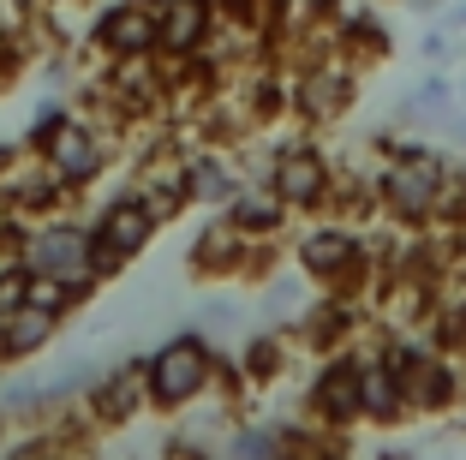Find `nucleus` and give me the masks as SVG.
Wrapping results in <instances>:
<instances>
[{"mask_svg":"<svg viewBox=\"0 0 466 460\" xmlns=\"http://www.w3.org/2000/svg\"><path fill=\"white\" fill-rule=\"evenodd\" d=\"M288 251L293 263L305 270V281L323 287V293H359L370 299V281H377V251H370V233L359 221L335 216H305V228L288 233Z\"/></svg>","mask_w":466,"mask_h":460,"instance_id":"nucleus-1","label":"nucleus"},{"mask_svg":"<svg viewBox=\"0 0 466 460\" xmlns=\"http://www.w3.org/2000/svg\"><path fill=\"white\" fill-rule=\"evenodd\" d=\"M228 353L204 335V329H179L162 347L144 353V389H150V413L156 419H186L192 406L216 401V383Z\"/></svg>","mask_w":466,"mask_h":460,"instance_id":"nucleus-2","label":"nucleus"},{"mask_svg":"<svg viewBox=\"0 0 466 460\" xmlns=\"http://www.w3.org/2000/svg\"><path fill=\"white\" fill-rule=\"evenodd\" d=\"M18 258H25L30 275H48V281H60L78 305H90V299L108 287V270H102L96 258V240H90V221L72 216V210H55V216H36L25 228V240H18Z\"/></svg>","mask_w":466,"mask_h":460,"instance_id":"nucleus-3","label":"nucleus"},{"mask_svg":"<svg viewBox=\"0 0 466 460\" xmlns=\"http://www.w3.org/2000/svg\"><path fill=\"white\" fill-rule=\"evenodd\" d=\"M281 78H288V120L299 132H329V126H341L353 114L365 66H353L341 48H323V55L293 60Z\"/></svg>","mask_w":466,"mask_h":460,"instance_id":"nucleus-4","label":"nucleus"},{"mask_svg":"<svg viewBox=\"0 0 466 460\" xmlns=\"http://www.w3.org/2000/svg\"><path fill=\"white\" fill-rule=\"evenodd\" d=\"M263 186L293 210V221L323 216L329 198H335V149L317 144V132L269 138V179Z\"/></svg>","mask_w":466,"mask_h":460,"instance_id":"nucleus-5","label":"nucleus"},{"mask_svg":"<svg viewBox=\"0 0 466 460\" xmlns=\"http://www.w3.org/2000/svg\"><path fill=\"white\" fill-rule=\"evenodd\" d=\"M192 275L204 287H246V281H263V275L281 263V240H246L221 210H209V221L198 228L192 251H186Z\"/></svg>","mask_w":466,"mask_h":460,"instance_id":"nucleus-6","label":"nucleus"},{"mask_svg":"<svg viewBox=\"0 0 466 460\" xmlns=\"http://www.w3.org/2000/svg\"><path fill=\"white\" fill-rule=\"evenodd\" d=\"M156 233H162V221L144 210V198H137L132 186H114L108 198L90 210V240H96V258H102V270H108V281L150 251Z\"/></svg>","mask_w":466,"mask_h":460,"instance_id":"nucleus-7","label":"nucleus"},{"mask_svg":"<svg viewBox=\"0 0 466 460\" xmlns=\"http://www.w3.org/2000/svg\"><path fill=\"white\" fill-rule=\"evenodd\" d=\"M299 413L323 431H359L365 424V406H359V353L353 347H335V353H317L311 377H305L299 394Z\"/></svg>","mask_w":466,"mask_h":460,"instance_id":"nucleus-8","label":"nucleus"},{"mask_svg":"<svg viewBox=\"0 0 466 460\" xmlns=\"http://www.w3.org/2000/svg\"><path fill=\"white\" fill-rule=\"evenodd\" d=\"M84 48H96V60L114 55H162V0H102Z\"/></svg>","mask_w":466,"mask_h":460,"instance_id":"nucleus-9","label":"nucleus"},{"mask_svg":"<svg viewBox=\"0 0 466 460\" xmlns=\"http://www.w3.org/2000/svg\"><path fill=\"white\" fill-rule=\"evenodd\" d=\"M90 431H132L144 413H150V389H144V359H126V365H108L90 377V389L78 394Z\"/></svg>","mask_w":466,"mask_h":460,"instance_id":"nucleus-10","label":"nucleus"},{"mask_svg":"<svg viewBox=\"0 0 466 460\" xmlns=\"http://www.w3.org/2000/svg\"><path fill=\"white\" fill-rule=\"evenodd\" d=\"M359 406H365V424L377 431H400L407 424V394H400V371L383 353V323L370 329V341H359Z\"/></svg>","mask_w":466,"mask_h":460,"instance_id":"nucleus-11","label":"nucleus"},{"mask_svg":"<svg viewBox=\"0 0 466 460\" xmlns=\"http://www.w3.org/2000/svg\"><path fill=\"white\" fill-rule=\"evenodd\" d=\"M66 323H72V317L48 312V305H36V299H13V305H0V365L42 359V353L66 335Z\"/></svg>","mask_w":466,"mask_h":460,"instance_id":"nucleus-12","label":"nucleus"},{"mask_svg":"<svg viewBox=\"0 0 466 460\" xmlns=\"http://www.w3.org/2000/svg\"><path fill=\"white\" fill-rule=\"evenodd\" d=\"M239 186H246V174H239L228 144H209V138L186 144V198H192V210H221Z\"/></svg>","mask_w":466,"mask_h":460,"instance_id":"nucleus-13","label":"nucleus"},{"mask_svg":"<svg viewBox=\"0 0 466 460\" xmlns=\"http://www.w3.org/2000/svg\"><path fill=\"white\" fill-rule=\"evenodd\" d=\"M221 216L246 233V240H288V233H293V210L275 198L263 179H246V186L221 203Z\"/></svg>","mask_w":466,"mask_h":460,"instance_id":"nucleus-14","label":"nucleus"},{"mask_svg":"<svg viewBox=\"0 0 466 460\" xmlns=\"http://www.w3.org/2000/svg\"><path fill=\"white\" fill-rule=\"evenodd\" d=\"M216 18V0H162V60H198Z\"/></svg>","mask_w":466,"mask_h":460,"instance_id":"nucleus-15","label":"nucleus"},{"mask_svg":"<svg viewBox=\"0 0 466 460\" xmlns=\"http://www.w3.org/2000/svg\"><path fill=\"white\" fill-rule=\"evenodd\" d=\"M335 48H341L353 66H377V60H389V30H383V18L370 13L365 0H359V6H341V25H335Z\"/></svg>","mask_w":466,"mask_h":460,"instance_id":"nucleus-16","label":"nucleus"},{"mask_svg":"<svg viewBox=\"0 0 466 460\" xmlns=\"http://www.w3.org/2000/svg\"><path fill=\"white\" fill-rule=\"evenodd\" d=\"M275 460H353V448H347L341 431H323L299 413V419L281 424V455Z\"/></svg>","mask_w":466,"mask_h":460,"instance_id":"nucleus-17","label":"nucleus"},{"mask_svg":"<svg viewBox=\"0 0 466 460\" xmlns=\"http://www.w3.org/2000/svg\"><path fill=\"white\" fill-rule=\"evenodd\" d=\"M258 287H263V317H269V323L281 329V335H288V329L299 323V317H305V305L317 299V293H305L311 281H305V270H299V263H293V275H275V270H269Z\"/></svg>","mask_w":466,"mask_h":460,"instance_id":"nucleus-18","label":"nucleus"},{"mask_svg":"<svg viewBox=\"0 0 466 460\" xmlns=\"http://www.w3.org/2000/svg\"><path fill=\"white\" fill-rule=\"evenodd\" d=\"M288 359H293V335H251L246 347H239V371H246V383L251 389H275L281 383V371H288Z\"/></svg>","mask_w":466,"mask_h":460,"instance_id":"nucleus-19","label":"nucleus"},{"mask_svg":"<svg viewBox=\"0 0 466 460\" xmlns=\"http://www.w3.org/2000/svg\"><path fill=\"white\" fill-rule=\"evenodd\" d=\"M281 455V424H258V419H233L216 443V460H275Z\"/></svg>","mask_w":466,"mask_h":460,"instance_id":"nucleus-20","label":"nucleus"},{"mask_svg":"<svg viewBox=\"0 0 466 460\" xmlns=\"http://www.w3.org/2000/svg\"><path fill=\"white\" fill-rule=\"evenodd\" d=\"M239 317H246V312H239V299H209L204 312H198V329L216 341V329H239Z\"/></svg>","mask_w":466,"mask_h":460,"instance_id":"nucleus-21","label":"nucleus"},{"mask_svg":"<svg viewBox=\"0 0 466 460\" xmlns=\"http://www.w3.org/2000/svg\"><path fill=\"white\" fill-rule=\"evenodd\" d=\"M425 60H449V36H442V30L425 36Z\"/></svg>","mask_w":466,"mask_h":460,"instance_id":"nucleus-22","label":"nucleus"},{"mask_svg":"<svg viewBox=\"0 0 466 460\" xmlns=\"http://www.w3.org/2000/svg\"><path fill=\"white\" fill-rule=\"evenodd\" d=\"M449 138H454V149H461V156H466V108H461V114H454V126H449Z\"/></svg>","mask_w":466,"mask_h":460,"instance_id":"nucleus-23","label":"nucleus"},{"mask_svg":"<svg viewBox=\"0 0 466 460\" xmlns=\"http://www.w3.org/2000/svg\"><path fill=\"white\" fill-rule=\"evenodd\" d=\"M449 25H454V30H466V0L454 6V13H449Z\"/></svg>","mask_w":466,"mask_h":460,"instance_id":"nucleus-24","label":"nucleus"}]
</instances>
